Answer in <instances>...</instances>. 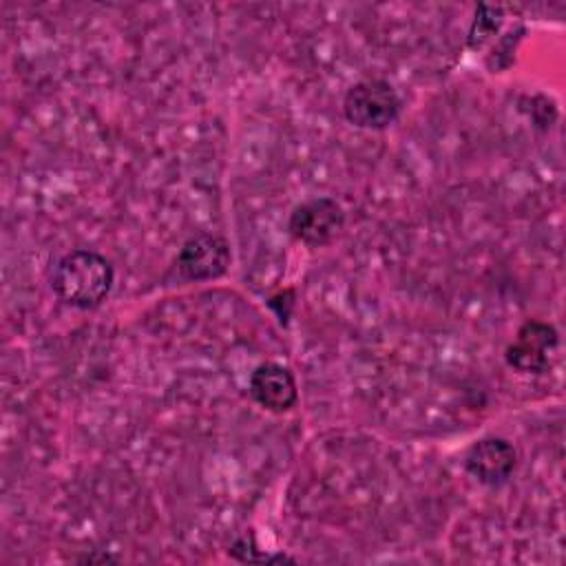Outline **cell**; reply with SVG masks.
<instances>
[{"label": "cell", "instance_id": "obj_1", "mask_svg": "<svg viewBox=\"0 0 566 566\" xmlns=\"http://www.w3.org/2000/svg\"><path fill=\"white\" fill-rule=\"evenodd\" d=\"M113 279V265L106 256L93 250H73L57 261L51 287L64 303L93 310L108 296Z\"/></svg>", "mask_w": 566, "mask_h": 566}, {"label": "cell", "instance_id": "obj_2", "mask_svg": "<svg viewBox=\"0 0 566 566\" xmlns=\"http://www.w3.org/2000/svg\"><path fill=\"white\" fill-rule=\"evenodd\" d=\"M343 113L358 128H387L400 113V97L385 80H360L347 88Z\"/></svg>", "mask_w": 566, "mask_h": 566}, {"label": "cell", "instance_id": "obj_3", "mask_svg": "<svg viewBox=\"0 0 566 566\" xmlns=\"http://www.w3.org/2000/svg\"><path fill=\"white\" fill-rule=\"evenodd\" d=\"M345 226L343 206L332 197H316L298 203L290 214V232L305 245H327Z\"/></svg>", "mask_w": 566, "mask_h": 566}, {"label": "cell", "instance_id": "obj_4", "mask_svg": "<svg viewBox=\"0 0 566 566\" xmlns=\"http://www.w3.org/2000/svg\"><path fill=\"white\" fill-rule=\"evenodd\" d=\"M230 245L214 232H199L190 237L179 254L177 270L186 281H212L228 272Z\"/></svg>", "mask_w": 566, "mask_h": 566}, {"label": "cell", "instance_id": "obj_5", "mask_svg": "<svg viewBox=\"0 0 566 566\" xmlns=\"http://www.w3.org/2000/svg\"><path fill=\"white\" fill-rule=\"evenodd\" d=\"M555 345L557 332L551 323L526 321L506 347V363L522 374H542L548 369V354Z\"/></svg>", "mask_w": 566, "mask_h": 566}, {"label": "cell", "instance_id": "obj_6", "mask_svg": "<svg viewBox=\"0 0 566 566\" xmlns=\"http://www.w3.org/2000/svg\"><path fill=\"white\" fill-rule=\"evenodd\" d=\"M517 453L504 438H484L475 442L464 458L467 471L482 484L497 486L506 482L515 469Z\"/></svg>", "mask_w": 566, "mask_h": 566}, {"label": "cell", "instance_id": "obj_7", "mask_svg": "<svg viewBox=\"0 0 566 566\" xmlns=\"http://www.w3.org/2000/svg\"><path fill=\"white\" fill-rule=\"evenodd\" d=\"M252 398L268 411L283 413L298 400V389L292 371L279 363H263L250 376Z\"/></svg>", "mask_w": 566, "mask_h": 566}]
</instances>
